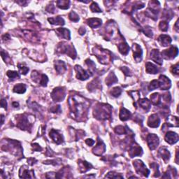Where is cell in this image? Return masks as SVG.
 Instances as JSON below:
<instances>
[{
  "instance_id": "obj_53",
  "label": "cell",
  "mask_w": 179,
  "mask_h": 179,
  "mask_svg": "<svg viewBox=\"0 0 179 179\" xmlns=\"http://www.w3.org/2000/svg\"><path fill=\"white\" fill-rule=\"evenodd\" d=\"M2 39L6 41V40H8L10 39V36H9V34H4V35L2 36Z\"/></svg>"
},
{
  "instance_id": "obj_32",
  "label": "cell",
  "mask_w": 179,
  "mask_h": 179,
  "mask_svg": "<svg viewBox=\"0 0 179 179\" xmlns=\"http://www.w3.org/2000/svg\"><path fill=\"white\" fill-rule=\"evenodd\" d=\"M13 91L18 94H23L26 91V85L23 83L17 84L14 86Z\"/></svg>"
},
{
  "instance_id": "obj_6",
  "label": "cell",
  "mask_w": 179,
  "mask_h": 179,
  "mask_svg": "<svg viewBox=\"0 0 179 179\" xmlns=\"http://www.w3.org/2000/svg\"><path fill=\"white\" fill-rule=\"evenodd\" d=\"M51 97L55 102H61L65 97V90L64 88H57L51 93Z\"/></svg>"
},
{
  "instance_id": "obj_28",
  "label": "cell",
  "mask_w": 179,
  "mask_h": 179,
  "mask_svg": "<svg viewBox=\"0 0 179 179\" xmlns=\"http://www.w3.org/2000/svg\"><path fill=\"white\" fill-rule=\"evenodd\" d=\"M118 50L120 51V53H121L122 55H125L129 53V46H128V44L125 42H122L120 43V44H118Z\"/></svg>"
},
{
  "instance_id": "obj_14",
  "label": "cell",
  "mask_w": 179,
  "mask_h": 179,
  "mask_svg": "<svg viewBox=\"0 0 179 179\" xmlns=\"http://www.w3.org/2000/svg\"><path fill=\"white\" fill-rule=\"evenodd\" d=\"M159 123H160V119H159V118L157 116V114H153L148 118V125L150 128H156L159 125Z\"/></svg>"
},
{
  "instance_id": "obj_36",
  "label": "cell",
  "mask_w": 179,
  "mask_h": 179,
  "mask_svg": "<svg viewBox=\"0 0 179 179\" xmlns=\"http://www.w3.org/2000/svg\"><path fill=\"white\" fill-rule=\"evenodd\" d=\"M6 75H7V76L11 80L20 79V76H19L18 73L17 72H15V71H8L7 73H6Z\"/></svg>"
},
{
  "instance_id": "obj_24",
  "label": "cell",
  "mask_w": 179,
  "mask_h": 179,
  "mask_svg": "<svg viewBox=\"0 0 179 179\" xmlns=\"http://www.w3.org/2000/svg\"><path fill=\"white\" fill-rule=\"evenodd\" d=\"M131 114L130 112H129L128 109H125V108H122L121 110L120 111V119L122 120V121H126V120H129V118H131Z\"/></svg>"
},
{
  "instance_id": "obj_51",
  "label": "cell",
  "mask_w": 179,
  "mask_h": 179,
  "mask_svg": "<svg viewBox=\"0 0 179 179\" xmlns=\"http://www.w3.org/2000/svg\"><path fill=\"white\" fill-rule=\"evenodd\" d=\"M85 143L87 144L88 146H91L94 144V140L91 139H88L85 140Z\"/></svg>"
},
{
  "instance_id": "obj_31",
  "label": "cell",
  "mask_w": 179,
  "mask_h": 179,
  "mask_svg": "<svg viewBox=\"0 0 179 179\" xmlns=\"http://www.w3.org/2000/svg\"><path fill=\"white\" fill-rule=\"evenodd\" d=\"M161 98V95L159 93H157V92H155V93L153 94L152 95H150V100H151V102L155 106H159L160 104Z\"/></svg>"
},
{
  "instance_id": "obj_8",
  "label": "cell",
  "mask_w": 179,
  "mask_h": 179,
  "mask_svg": "<svg viewBox=\"0 0 179 179\" xmlns=\"http://www.w3.org/2000/svg\"><path fill=\"white\" fill-rule=\"evenodd\" d=\"M178 48L175 46H171V48L167 49V50H165L162 51V56L166 60H171L174 59V57H176L178 55Z\"/></svg>"
},
{
  "instance_id": "obj_27",
  "label": "cell",
  "mask_w": 179,
  "mask_h": 179,
  "mask_svg": "<svg viewBox=\"0 0 179 179\" xmlns=\"http://www.w3.org/2000/svg\"><path fill=\"white\" fill-rule=\"evenodd\" d=\"M87 23L88 25L92 28H96L97 27H100V26L102 25V20L97 18H89L88 19Z\"/></svg>"
},
{
  "instance_id": "obj_56",
  "label": "cell",
  "mask_w": 179,
  "mask_h": 179,
  "mask_svg": "<svg viewBox=\"0 0 179 179\" xmlns=\"http://www.w3.org/2000/svg\"><path fill=\"white\" fill-rule=\"evenodd\" d=\"M178 20L177 21V22H176V25H175V29H176V31L177 32H178Z\"/></svg>"
},
{
  "instance_id": "obj_19",
  "label": "cell",
  "mask_w": 179,
  "mask_h": 179,
  "mask_svg": "<svg viewBox=\"0 0 179 179\" xmlns=\"http://www.w3.org/2000/svg\"><path fill=\"white\" fill-rule=\"evenodd\" d=\"M79 171L81 173H85V172L88 171V170L91 169L92 168V166L90 163L86 161L83 160H79Z\"/></svg>"
},
{
  "instance_id": "obj_49",
  "label": "cell",
  "mask_w": 179,
  "mask_h": 179,
  "mask_svg": "<svg viewBox=\"0 0 179 179\" xmlns=\"http://www.w3.org/2000/svg\"><path fill=\"white\" fill-rule=\"evenodd\" d=\"M121 70L123 72L125 76H130V71H129V69L126 66H123V67L121 68Z\"/></svg>"
},
{
  "instance_id": "obj_10",
  "label": "cell",
  "mask_w": 179,
  "mask_h": 179,
  "mask_svg": "<svg viewBox=\"0 0 179 179\" xmlns=\"http://www.w3.org/2000/svg\"><path fill=\"white\" fill-rule=\"evenodd\" d=\"M157 81H158L159 88H160L162 90H169L171 88V81L169 79V78L164 76V75H161Z\"/></svg>"
},
{
  "instance_id": "obj_20",
  "label": "cell",
  "mask_w": 179,
  "mask_h": 179,
  "mask_svg": "<svg viewBox=\"0 0 179 179\" xmlns=\"http://www.w3.org/2000/svg\"><path fill=\"white\" fill-rule=\"evenodd\" d=\"M58 35L61 36L62 38L65 39L66 40H69L71 36H70V32L69 30L66 29V28H58L56 30Z\"/></svg>"
},
{
  "instance_id": "obj_7",
  "label": "cell",
  "mask_w": 179,
  "mask_h": 179,
  "mask_svg": "<svg viewBox=\"0 0 179 179\" xmlns=\"http://www.w3.org/2000/svg\"><path fill=\"white\" fill-rule=\"evenodd\" d=\"M75 70H76V72L77 79L81 80V81L87 80L88 78L92 76V74L90 73V72L83 69L81 66H79V65L75 66Z\"/></svg>"
},
{
  "instance_id": "obj_52",
  "label": "cell",
  "mask_w": 179,
  "mask_h": 179,
  "mask_svg": "<svg viewBox=\"0 0 179 179\" xmlns=\"http://www.w3.org/2000/svg\"><path fill=\"white\" fill-rule=\"evenodd\" d=\"M1 105H2V106L3 108H4V109H5L6 110L7 109V103H6V100H4V99H2V100Z\"/></svg>"
},
{
  "instance_id": "obj_3",
  "label": "cell",
  "mask_w": 179,
  "mask_h": 179,
  "mask_svg": "<svg viewBox=\"0 0 179 179\" xmlns=\"http://www.w3.org/2000/svg\"><path fill=\"white\" fill-rule=\"evenodd\" d=\"M94 54L98 58L100 63L106 64L109 63L111 58V53L109 51L102 49V48L97 47L94 49Z\"/></svg>"
},
{
  "instance_id": "obj_50",
  "label": "cell",
  "mask_w": 179,
  "mask_h": 179,
  "mask_svg": "<svg viewBox=\"0 0 179 179\" xmlns=\"http://www.w3.org/2000/svg\"><path fill=\"white\" fill-rule=\"evenodd\" d=\"M32 147L34 148V150H36V151H41L42 150V148L37 144H32Z\"/></svg>"
},
{
  "instance_id": "obj_4",
  "label": "cell",
  "mask_w": 179,
  "mask_h": 179,
  "mask_svg": "<svg viewBox=\"0 0 179 179\" xmlns=\"http://www.w3.org/2000/svg\"><path fill=\"white\" fill-rule=\"evenodd\" d=\"M57 51L61 53L66 54L73 59L76 57V52L74 50V47L72 44H69L66 42H62L58 44Z\"/></svg>"
},
{
  "instance_id": "obj_15",
  "label": "cell",
  "mask_w": 179,
  "mask_h": 179,
  "mask_svg": "<svg viewBox=\"0 0 179 179\" xmlns=\"http://www.w3.org/2000/svg\"><path fill=\"white\" fill-rule=\"evenodd\" d=\"M99 139L98 143H97V146H95V147L93 148L92 152H93V153L94 155L100 156V155H102L103 153L105 152L106 146H105V144L103 143L102 141H101L100 139Z\"/></svg>"
},
{
  "instance_id": "obj_11",
  "label": "cell",
  "mask_w": 179,
  "mask_h": 179,
  "mask_svg": "<svg viewBox=\"0 0 179 179\" xmlns=\"http://www.w3.org/2000/svg\"><path fill=\"white\" fill-rule=\"evenodd\" d=\"M17 126L21 129L23 130H28V129H31V124L29 122L27 118L26 117L25 115H20V117L18 118V124Z\"/></svg>"
},
{
  "instance_id": "obj_48",
  "label": "cell",
  "mask_w": 179,
  "mask_h": 179,
  "mask_svg": "<svg viewBox=\"0 0 179 179\" xmlns=\"http://www.w3.org/2000/svg\"><path fill=\"white\" fill-rule=\"evenodd\" d=\"M171 72H173V74L176 75H178V63H177L175 65H174L171 67Z\"/></svg>"
},
{
  "instance_id": "obj_41",
  "label": "cell",
  "mask_w": 179,
  "mask_h": 179,
  "mask_svg": "<svg viewBox=\"0 0 179 179\" xmlns=\"http://www.w3.org/2000/svg\"><path fill=\"white\" fill-rule=\"evenodd\" d=\"M69 18L71 20L75 23H76L79 20V16H78L76 13H75L74 11H72L69 14Z\"/></svg>"
},
{
  "instance_id": "obj_38",
  "label": "cell",
  "mask_w": 179,
  "mask_h": 179,
  "mask_svg": "<svg viewBox=\"0 0 179 179\" xmlns=\"http://www.w3.org/2000/svg\"><path fill=\"white\" fill-rule=\"evenodd\" d=\"M99 84H100V81H99L98 80L94 79L93 81H92L91 83H89V85H88V89H89V90H95L96 88H98Z\"/></svg>"
},
{
  "instance_id": "obj_43",
  "label": "cell",
  "mask_w": 179,
  "mask_h": 179,
  "mask_svg": "<svg viewBox=\"0 0 179 179\" xmlns=\"http://www.w3.org/2000/svg\"><path fill=\"white\" fill-rule=\"evenodd\" d=\"M48 77H47L45 74H42V78H41V80H40V82H39L40 85L46 87V86L47 85V83H48Z\"/></svg>"
},
{
  "instance_id": "obj_22",
  "label": "cell",
  "mask_w": 179,
  "mask_h": 179,
  "mask_svg": "<svg viewBox=\"0 0 179 179\" xmlns=\"http://www.w3.org/2000/svg\"><path fill=\"white\" fill-rule=\"evenodd\" d=\"M139 101V106L144 110V111L146 112L149 111L150 107H151V102H150L147 98L141 99V100H140Z\"/></svg>"
},
{
  "instance_id": "obj_13",
  "label": "cell",
  "mask_w": 179,
  "mask_h": 179,
  "mask_svg": "<svg viewBox=\"0 0 179 179\" xmlns=\"http://www.w3.org/2000/svg\"><path fill=\"white\" fill-rule=\"evenodd\" d=\"M132 50L134 60L137 62L141 61L142 58V55H143V51H142L141 47L137 44H134L132 45Z\"/></svg>"
},
{
  "instance_id": "obj_39",
  "label": "cell",
  "mask_w": 179,
  "mask_h": 179,
  "mask_svg": "<svg viewBox=\"0 0 179 179\" xmlns=\"http://www.w3.org/2000/svg\"><path fill=\"white\" fill-rule=\"evenodd\" d=\"M90 10H91L92 12H102V9L100 8V6H98V4H97L96 2H92V4L90 5Z\"/></svg>"
},
{
  "instance_id": "obj_57",
  "label": "cell",
  "mask_w": 179,
  "mask_h": 179,
  "mask_svg": "<svg viewBox=\"0 0 179 179\" xmlns=\"http://www.w3.org/2000/svg\"><path fill=\"white\" fill-rule=\"evenodd\" d=\"M2 124H4V116L2 115Z\"/></svg>"
},
{
  "instance_id": "obj_34",
  "label": "cell",
  "mask_w": 179,
  "mask_h": 179,
  "mask_svg": "<svg viewBox=\"0 0 179 179\" xmlns=\"http://www.w3.org/2000/svg\"><path fill=\"white\" fill-rule=\"evenodd\" d=\"M56 4L58 7L62 9H67L69 8V1H64V0H60V1L56 2Z\"/></svg>"
},
{
  "instance_id": "obj_26",
  "label": "cell",
  "mask_w": 179,
  "mask_h": 179,
  "mask_svg": "<svg viewBox=\"0 0 179 179\" xmlns=\"http://www.w3.org/2000/svg\"><path fill=\"white\" fill-rule=\"evenodd\" d=\"M146 72L148 73V74H156L158 73V69H157V66H155V64L149 62L146 64Z\"/></svg>"
},
{
  "instance_id": "obj_47",
  "label": "cell",
  "mask_w": 179,
  "mask_h": 179,
  "mask_svg": "<svg viewBox=\"0 0 179 179\" xmlns=\"http://www.w3.org/2000/svg\"><path fill=\"white\" fill-rule=\"evenodd\" d=\"M46 11L49 13H51V14H53L55 11V6L53 4H51V5H48L46 8Z\"/></svg>"
},
{
  "instance_id": "obj_16",
  "label": "cell",
  "mask_w": 179,
  "mask_h": 179,
  "mask_svg": "<svg viewBox=\"0 0 179 179\" xmlns=\"http://www.w3.org/2000/svg\"><path fill=\"white\" fill-rule=\"evenodd\" d=\"M165 141L169 144H174L178 141V135L174 131H168L165 135Z\"/></svg>"
},
{
  "instance_id": "obj_44",
  "label": "cell",
  "mask_w": 179,
  "mask_h": 179,
  "mask_svg": "<svg viewBox=\"0 0 179 179\" xmlns=\"http://www.w3.org/2000/svg\"><path fill=\"white\" fill-rule=\"evenodd\" d=\"M18 69H19V71H20L21 74L25 75V74H27V73L28 72H29V68L27 67V66L20 65H20H18Z\"/></svg>"
},
{
  "instance_id": "obj_37",
  "label": "cell",
  "mask_w": 179,
  "mask_h": 179,
  "mask_svg": "<svg viewBox=\"0 0 179 179\" xmlns=\"http://www.w3.org/2000/svg\"><path fill=\"white\" fill-rule=\"evenodd\" d=\"M122 93V89L120 87H116L113 88L111 91V94L115 97H118L120 95V94Z\"/></svg>"
},
{
  "instance_id": "obj_12",
  "label": "cell",
  "mask_w": 179,
  "mask_h": 179,
  "mask_svg": "<svg viewBox=\"0 0 179 179\" xmlns=\"http://www.w3.org/2000/svg\"><path fill=\"white\" fill-rule=\"evenodd\" d=\"M142 153H143V150H142L141 148L137 144H133L129 150V155L130 156V157L140 156V155H142Z\"/></svg>"
},
{
  "instance_id": "obj_17",
  "label": "cell",
  "mask_w": 179,
  "mask_h": 179,
  "mask_svg": "<svg viewBox=\"0 0 179 179\" xmlns=\"http://www.w3.org/2000/svg\"><path fill=\"white\" fill-rule=\"evenodd\" d=\"M150 59L153 61L159 64V65L162 64V57L161 54L158 50L154 49V50L151 51V53H150Z\"/></svg>"
},
{
  "instance_id": "obj_2",
  "label": "cell",
  "mask_w": 179,
  "mask_h": 179,
  "mask_svg": "<svg viewBox=\"0 0 179 179\" xmlns=\"http://www.w3.org/2000/svg\"><path fill=\"white\" fill-rule=\"evenodd\" d=\"M111 106L106 103H100L94 109V116L99 120L109 119L111 116Z\"/></svg>"
},
{
  "instance_id": "obj_18",
  "label": "cell",
  "mask_w": 179,
  "mask_h": 179,
  "mask_svg": "<svg viewBox=\"0 0 179 179\" xmlns=\"http://www.w3.org/2000/svg\"><path fill=\"white\" fill-rule=\"evenodd\" d=\"M50 137L57 144H60L63 142L62 136L55 129H51V131H50Z\"/></svg>"
},
{
  "instance_id": "obj_25",
  "label": "cell",
  "mask_w": 179,
  "mask_h": 179,
  "mask_svg": "<svg viewBox=\"0 0 179 179\" xmlns=\"http://www.w3.org/2000/svg\"><path fill=\"white\" fill-rule=\"evenodd\" d=\"M55 67L59 74H63L66 72V66L63 61H56L55 63Z\"/></svg>"
},
{
  "instance_id": "obj_35",
  "label": "cell",
  "mask_w": 179,
  "mask_h": 179,
  "mask_svg": "<svg viewBox=\"0 0 179 179\" xmlns=\"http://www.w3.org/2000/svg\"><path fill=\"white\" fill-rule=\"evenodd\" d=\"M114 130H115V132L116 134H119V135L126 134L127 132H128V127H125H125H123V126L119 125V126L116 127Z\"/></svg>"
},
{
  "instance_id": "obj_23",
  "label": "cell",
  "mask_w": 179,
  "mask_h": 179,
  "mask_svg": "<svg viewBox=\"0 0 179 179\" xmlns=\"http://www.w3.org/2000/svg\"><path fill=\"white\" fill-rule=\"evenodd\" d=\"M158 155L162 158L165 162H167L170 158V153L166 147H162L159 148Z\"/></svg>"
},
{
  "instance_id": "obj_33",
  "label": "cell",
  "mask_w": 179,
  "mask_h": 179,
  "mask_svg": "<svg viewBox=\"0 0 179 179\" xmlns=\"http://www.w3.org/2000/svg\"><path fill=\"white\" fill-rule=\"evenodd\" d=\"M20 169L23 170V173L22 172H20V178H32L33 176H31V174H34V171L33 170H31V171H29V170H28L27 169H25L24 168H21Z\"/></svg>"
},
{
  "instance_id": "obj_55",
  "label": "cell",
  "mask_w": 179,
  "mask_h": 179,
  "mask_svg": "<svg viewBox=\"0 0 179 179\" xmlns=\"http://www.w3.org/2000/svg\"><path fill=\"white\" fill-rule=\"evenodd\" d=\"M19 103L18 102H13V106L14 107H18Z\"/></svg>"
},
{
  "instance_id": "obj_46",
  "label": "cell",
  "mask_w": 179,
  "mask_h": 179,
  "mask_svg": "<svg viewBox=\"0 0 179 179\" xmlns=\"http://www.w3.org/2000/svg\"><path fill=\"white\" fill-rule=\"evenodd\" d=\"M50 111L53 113H60L61 112V108H60V105L54 106L53 107H52Z\"/></svg>"
},
{
  "instance_id": "obj_1",
  "label": "cell",
  "mask_w": 179,
  "mask_h": 179,
  "mask_svg": "<svg viewBox=\"0 0 179 179\" xmlns=\"http://www.w3.org/2000/svg\"><path fill=\"white\" fill-rule=\"evenodd\" d=\"M68 103L70 106L71 113L73 114L74 118H77L79 120V118L84 117L85 114L87 113L89 102L81 96H71L69 98Z\"/></svg>"
},
{
  "instance_id": "obj_29",
  "label": "cell",
  "mask_w": 179,
  "mask_h": 179,
  "mask_svg": "<svg viewBox=\"0 0 179 179\" xmlns=\"http://www.w3.org/2000/svg\"><path fill=\"white\" fill-rule=\"evenodd\" d=\"M118 82V79L117 77L116 76V75L114 74L113 72H111L109 74V76H107L106 79V83L107 85H113L114 83H117Z\"/></svg>"
},
{
  "instance_id": "obj_5",
  "label": "cell",
  "mask_w": 179,
  "mask_h": 179,
  "mask_svg": "<svg viewBox=\"0 0 179 179\" xmlns=\"http://www.w3.org/2000/svg\"><path fill=\"white\" fill-rule=\"evenodd\" d=\"M133 165L135 168L137 174H141V175L148 177L150 174V171L146 168V166L144 165L143 162L140 159H137V160L133 162Z\"/></svg>"
},
{
  "instance_id": "obj_30",
  "label": "cell",
  "mask_w": 179,
  "mask_h": 179,
  "mask_svg": "<svg viewBox=\"0 0 179 179\" xmlns=\"http://www.w3.org/2000/svg\"><path fill=\"white\" fill-rule=\"evenodd\" d=\"M48 20L50 22L52 25H64V19L60 16H57L56 18H48Z\"/></svg>"
},
{
  "instance_id": "obj_21",
  "label": "cell",
  "mask_w": 179,
  "mask_h": 179,
  "mask_svg": "<svg viewBox=\"0 0 179 179\" xmlns=\"http://www.w3.org/2000/svg\"><path fill=\"white\" fill-rule=\"evenodd\" d=\"M158 42L161 44V46H167L171 43V39L169 36L166 35V34H162L159 36Z\"/></svg>"
},
{
  "instance_id": "obj_42",
  "label": "cell",
  "mask_w": 179,
  "mask_h": 179,
  "mask_svg": "<svg viewBox=\"0 0 179 179\" xmlns=\"http://www.w3.org/2000/svg\"><path fill=\"white\" fill-rule=\"evenodd\" d=\"M128 93L130 94V96L133 98V100H135V102H137L140 97V93L139 91H137V90H136V91L128 92Z\"/></svg>"
},
{
  "instance_id": "obj_54",
  "label": "cell",
  "mask_w": 179,
  "mask_h": 179,
  "mask_svg": "<svg viewBox=\"0 0 179 179\" xmlns=\"http://www.w3.org/2000/svg\"><path fill=\"white\" fill-rule=\"evenodd\" d=\"M79 34H81V35H83V34L85 33V28H83V27H81V29L79 30Z\"/></svg>"
},
{
  "instance_id": "obj_9",
  "label": "cell",
  "mask_w": 179,
  "mask_h": 179,
  "mask_svg": "<svg viewBox=\"0 0 179 179\" xmlns=\"http://www.w3.org/2000/svg\"><path fill=\"white\" fill-rule=\"evenodd\" d=\"M146 141L150 150H155L158 146L159 143L158 137L155 134H148L146 138Z\"/></svg>"
},
{
  "instance_id": "obj_45",
  "label": "cell",
  "mask_w": 179,
  "mask_h": 179,
  "mask_svg": "<svg viewBox=\"0 0 179 179\" xmlns=\"http://www.w3.org/2000/svg\"><path fill=\"white\" fill-rule=\"evenodd\" d=\"M106 178H122V176L119 175V174H116V173H114V172H110V173L108 174V175L106 176Z\"/></svg>"
},
{
  "instance_id": "obj_40",
  "label": "cell",
  "mask_w": 179,
  "mask_h": 179,
  "mask_svg": "<svg viewBox=\"0 0 179 179\" xmlns=\"http://www.w3.org/2000/svg\"><path fill=\"white\" fill-rule=\"evenodd\" d=\"M168 27H169V25H168V23L167 21H161L159 24V29L162 32L167 31Z\"/></svg>"
}]
</instances>
